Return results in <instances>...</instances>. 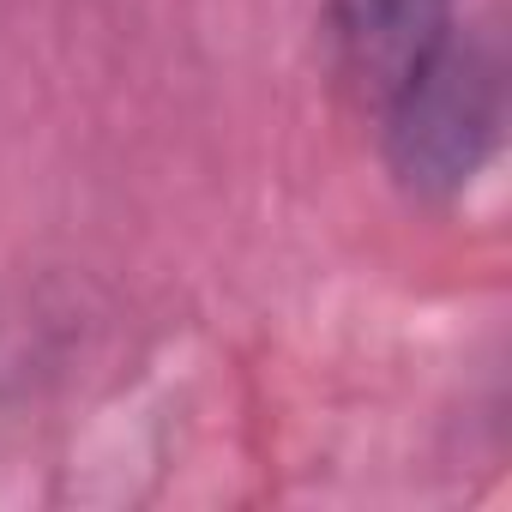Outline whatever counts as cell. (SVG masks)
Returning <instances> with one entry per match:
<instances>
[{
	"mask_svg": "<svg viewBox=\"0 0 512 512\" xmlns=\"http://www.w3.org/2000/svg\"><path fill=\"white\" fill-rule=\"evenodd\" d=\"M392 181L422 199L446 205L458 199L500 139V61L482 37H464L458 25L440 37V49L392 91V103L374 115Z\"/></svg>",
	"mask_w": 512,
	"mask_h": 512,
	"instance_id": "1",
	"label": "cell"
},
{
	"mask_svg": "<svg viewBox=\"0 0 512 512\" xmlns=\"http://www.w3.org/2000/svg\"><path fill=\"white\" fill-rule=\"evenodd\" d=\"M452 31V0H326V37L338 85L356 109L380 115L392 91Z\"/></svg>",
	"mask_w": 512,
	"mask_h": 512,
	"instance_id": "2",
	"label": "cell"
}]
</instances>
